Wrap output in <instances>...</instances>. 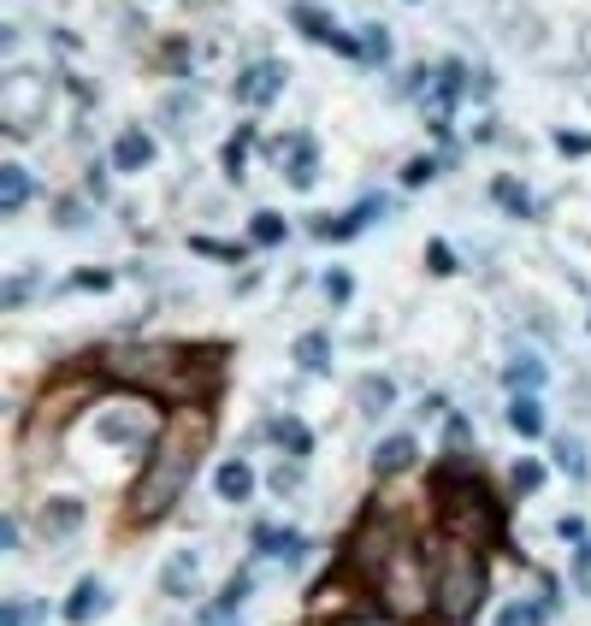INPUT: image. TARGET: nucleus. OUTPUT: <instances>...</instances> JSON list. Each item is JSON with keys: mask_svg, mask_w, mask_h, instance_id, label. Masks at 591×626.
I'll return each instance as SVG.
<instances>
[{"mask_svg": "<svg viewBox=\"0 0 591 626\" xmlns=\"http://www.w3.org/2000/svg\"><path fill=\"white\" fill-rule=\"evenodd\" d=\"M48 119V77L42 71H6L0 77V125L6 136H30Z\"/></svg>", "mask_w": 591, "mask_h": 626, "instance_id": "obj_6", "label": "nucleus"}, {"mask_svg": "<svg viewBox=\"0 0 591 626\" xmlns=\"http://www.w3.org/2000/svg\"><path fill=\"white\" fill-rule=\"evenodd\" d=\"M491 12L503 18V42L509 48H538L544 42V24H538L532 6H521V0H491Z\"/></svg>", "mask_w": 591, "mask_h": 626, "instance_id": "obj_12", "label": "nucleus"}, {"mask_svg": "<svg viewBox=\"0 0 591 626\" xmlns=\"http://www.w3.org/2000/svg\"><path fill=\"white\" fill-rule=\"evenodd\" d=\"M95 438L107 443H154V408L148 402H119L113 414H95Z\"/></svg>", "mask_w": 591, "mask_h": 626, "instance_id": "obj_7", "label": "nucleus"}, {"mask_svg": "<svg viewBox=\"0 0 591 626\" xmlns=\"http://www.w3.org/2000/svg\"><path fill=\"white\" fill-rule=\"evenodd\" d=\"M249 148H255V125H243L231 142H225V172H231V178H243V166H249Z\"/></svg>", "mask_w": 591, "mask_h": 626, "instance_id": "obj_27", "label": "nucleus"}, {"mask_svg": "<svg viewBox=\"0 0 591 626\" xmlns=\"http://www.w3.org/2000/svg\"><path fill=\"white\" fill-rule=\"evenodd\" d=\"M249 497H255V467L237 455V461L219 467V502H249Z\"/></svg>", "mask_w": 591, "mask_h": 626, "instance_id": "obj_19", "label": "nucleus"}, {"mask_svg": "<svg viewBox=\"0 0 591 626\" xmlns=\"http://www.w3.org/2000/svg\"><path fill=\"white\" fill-rule=\"evenodd\" d=\"M479 603H485V562H479V544L450 538V544L438 550V567H432V615L461 626V621L479 615Z\"/></svg>", "mask_w": 591, "mask_h": 626, "instance_id": "obj_2", "label": "nucleus"}, {"mask_svg": "<svg viewBox=\"0 0 591 626\" xmlns=\"http://www.w3.org/2000/svg\"><path fill=\"white\" fill-rule=\"evenodd\" d=\"M544 485V467L538 461H515V491H538Z\"/></svg>", "mask_w": 591, "mask_h": 626, "instance_id": "obj_36", "label": "nucleus"}, {"mask_svg": "<svg viewBox=\"0 0 591 626\" xmlns=\"http://www.w3.org/2000/svg\"><path fill=\"white\" fill-rule=\"evenodd\" d=\"M385 213H391V201H385V195H367V201H361V207H349L343 219H320V225H314V237H320V243H343V237L367 231V225H373V219H385Z\"/></svg>", "mask_w": 591, "mask_h": 626, "instance_id": "obj_11", "label": "nucleus"}, {"mask_svg": "<svg viewBox=\"0 0 591 626\" xmlns=\"http://www.w3.org/2000/svg\"><path fill=\"white\" fill-rule=\"evenodd\" d=\"M42 603H24V597H12V603H0V626H42Z\"/></svg>", "mask_w": 591, "mask_h": 626, "instance_id": "obj_29", "label": "nucleus"}, {"mask_svg": "<svg viewBox=\"0 0 591 626\" xmlns=\"http://www.w3.org/2000/svg\"><path fill=\"white\" fill-rule=\"evenodd\" d=\"M249 237H255L261 249H272V243H284V219H278V213H255V225H249Z\"/></svg>", "mask_w": 591, "mask_h": 626, "instance_id": "obj_32", "label": "nucleus"}, {"mask_svg": "<svg viewBox=\"0 0 591 626\" xmlns=\"http://www.w3.org/2000/svg\"><path fill=\"white\" fill-rule=\"evenodd\" d=\"M509 432L544 438V402H538V390H515V402H509Z\"/></svg>", "mask_w": 591, "mask_h": 626, "instance_id": "obj_17", "label": "nucleus"}, {"mask_svg": "<svg viewBox=\"0 0 591 626\" xmlns=\"http://www.w3.org/2000/svg\"><path fill=\"white\" fill-rule=\"evenodd\" d=\"M101 609H107V585L101 579H77V591H71V603H66V621L83 626L89 615H101Z\"/></svg>", "mask_w": 591, "mask_h": 626, "instance_id": "obj_20", "label": "nucleus"}, {"mask_svg": "<svg viewBox=\"0 0 591 626\" xmlns=\"http://www.w3.org/2000/svg\"><path fill=\"white\" fill-rule=\"evenodd\" d=\"M255 550H261V556H278L284 567H296L308 556V538H302L296 526H255Z\"/></svg>", "mask_w": 591, "mask_h": 626, "instance_id": "obj_13", "label": "nucleus"}, {"mask_svg": "<svg viewBox=\"0 0 591 626\" xmlns=\"http://www.w3.org/2000/svg\"><path fill=\"white\" fill-rule=\"evenodd\" d=\"M556 467H562L568 479H580V473H586V449L574 438H556Z\"/></svg>", "mask_w": 591, "mask_h": 626, "instance_id": "obj_31", "label": "nucleus"}, {"mask_svg": "<svg viewBox=\"0 0 591 626\" xmlns=\"http://www.w3.org/2000/svg\"><path fill=\"white\" fill-rule=\"evenodd\" d=\"M438 497H444L450 538H467V544H497L503 538V508L491 502V491L479 479H461V467L438 473Z\"/></svg>", "mask_w": 591, "mask_h": 626, "instance_id": "obj_3", "label": "nucleus"}, {"mask_svg": "<svg viewBox=\"0 0 591 626\" xmlns=\"http://www.w3.org/2000/svg\"><path fill=\"white\" fill-rule=\"evenodd\" d=\"M154 160V136L148 130H119V142H113V166L119 172H142Z\"/></svg>", "mask_w": 591, "mask_h": 626, "instance_id": "obj_16", "label": "nucleus"}, {"mask_svg": "<svg viewBox=\"0 0 591 626\" xmlns=\"http://www.w3.org/2000/svg\"><path fill=\"white\" fill-rule=\"evenodd\" d=\"M290 24L308 36V42H326V48H337V54H361V36H343L337 24H331V12H320V6H290Z\"/></svg>", "mask_w": 591, "mask_h": 626, "instance_id": "obj_10", "label": "nucleus"}, {"mask_svg": "<svg viewBox=\"0 0 591 626\" xmlns=\"http://www.w3.org/2000/svg\"><path fill=\"white\" fill-rule=\"evenodd\" d=\"M337 626H396V621H379V615H361V621H337Z\"/></svg>", "mask_w": 591, "mask_h": 626, "instance_id": "obj_45", "label": "nucleus"}, {"mask_svg": "<svg viewBox=\"0 0 591 626\" xmlns=\"http://www.w3.org/2000/svg\"><path fill=\"white\" fill-rule=\"evenodd\" d=\"M296 485H302V461H296V467H278V473H272V491H278V497H284V491H296Z\"/></svg>", "mask_w": 591, "mask_h": 626, "instance_id": "obj_39", "label": "nucleus"}, {"mask_svg": "<svg viewBox=\"0 0 591 626\" xmlns=\"http://www.w3.org/2000/svg\"><path fill=\"white\" fill-rule=\"evenodd\" d=\"M207 443H213V414H207L201 402H184V408L160 426V438L148 443L142 479H136V491H131L136 526H154V520H166V514L184 502L201 455H207Z\"/></svg>", "mask_w": 591, "mask_h": 626, "instance_id": "obj_1", "label": "nucleus"}, {"mask_svg": "<svg viewBox=\"0 0 591 626\" xmlns=\"http://www.w3.org/2000/svg\"><path fill=\"white\" fill-rule=\"evenodd\" d=\"M326 296H331V302H349V296H355L349 272H326Z\"/></svg>", "mask_w": 591, "mask_h": 626, "instance_id": "obj_38", "label": "nucleus"}, {"mask_svg": "<svg viewBox=\"0 0 591 626\" xmlns=\"http://www.w3.org/2000/svg\"><path fill=\"white\" fill-rule=\"evenodd\" d=\"M503 378H509V390H538V384H544V361H538V355H515Z\"/></svg>", "mask_w": 591, "mask_h": 626, "instance_id": "obj_25", "label": "nucleus"}, {"mask_svg": "<svg viewBox=\"0 0 591 626\" xmlns=\"http://www.w3.org/2000/svg\"><path fill=\"white\" fill-rule=\"evenodd\" d=\"M30 201V172L24 166H0V213H18Z\"/></svg>", "mask_w": 591, "mask_h": 626, "instance_id": "obj_24", "label": "nucleus"}, {"mask_svg": "<svg viewBox=\"0 0 591 626\" xmlns=\"http://www.w3.org/2000/svg\"><path fill=\"white\" fill-rule=\"evenodd\" d=\"M24 296H30V278H12V284H6V290H0V302H6V308H18V302H24Z\"/></svg>", "mask_w": 591, "mask_h": 626, "instance_id": "obj_43", "label": "nucleus"}, {"mask_svg": "<svg viewBox=\"0 0 591 626\" xmlns=\"http://www.w3.org/2000/svg\"><path fill=\"white\" fill-rule=\"evenodd\" d=\"M0 550H18V520H12V514L0 520Z\"/></svg>", "mask_w": 591, "mask_h": 626, "instance_id": "obj_44", "label": "nucleus"}, {"mask_svg": "<svg viewBox=\"0 0 591 626\" xmlns=\"http://www.w3.org/2000/svg\"><path fill=\"white\" fill-rule=\"evenodd\" d=\"M556 532H562V538H574V544H586V520H580V514H562V520H556Z\"/></svg>", "mask_w": 591, "mask_h": 626, "instance_id": "obj_41", "label": "nucleus"}, {"mask_svg": "<svg viewBox=\"0 0 591 626\" xmlns=\"http://www.w3.org/2000/svg\"><path fill=\"white\" fill-rule=\"evenodd\" d=\"M544 615H550V603H509L497 626H544Z\"/></svg>", "mask_w": 591, "mask_h": 626, "instance_id": "obj_30", "label": "nucleus"}, {"mask_svg": "<svg viewBox=\"0 0 591 626\" xmlns=\"http://www.w3.org/2000/svg\"><path fill=\"white\" fill-rule=\"evenodd\" d=\"M36 526H42V538H71V532L83 526V502H77V497H54V502H42Z\"/></svg>", "mask_w": 591, "mask_h": 626, "instance_id": "obj_14", "label": "nucleus"}, {"mask_svg": "<svg viewBox=\"0 0 591 626\" xmlns=\"http://www.w3.org/2000/svg\"><path fill=\"white\" fill-rule=\"evenodd\" d=\"M426 272H432V278H450V272H456V249H450V243H426Z\"/></svg>", "mask_w": 591, "mask_h": 626, "instance_id": "obj_33", "label": "nucleus"}, {"mask_svg": "<svg viewBox=\"0 0 591 626\" xmlns=\"http://www.w3.org/2000/svg\"><path fill=\"white\" fill-rule=\"evenodd\" d=\"M361 60L367 65L391 60V30H385V24H367V30H361Z\"/></svg>", "mask_w": 591, "mask_h": 626, "instance_id": "obj_28", "label": "nucleus"}, {"mask_svg": "<svg viewBox=\"0 0 591 626\" xmlns=\"http://www.w3.org/2000/svg\"><path fill=\"white\" fill-rule=\"evenodd\" d=\"M556 148H562V154H591V136H580V130H556Z\"/></svg>", "mask_w": 591, "mask_h": 626, "instance_id": "obj_37", "label": "nucleus"}, {"mask_svg": "<svg viewBox=\"0 0 591 626\" xmlns=\"http://www.w3.org/2000/svg\"><path fill=\"white\" fill-rule=\"evenodd\" d=\"M196 573H201V562L190 550H178V556L166 562V573H160V591H166V597H196Z\"/></svg>", "mask_w": 591, "mask_h": 626, "instance_id": "obj_18", "label": "nucleus"}, {"mask_svg": "<svg viewBox=\"0 0 591 626\" xmlns=\"http://www.w3.org/2000/svg\"><path fill=\"white\" fill-rule=\"evenodd\" d=\"M414 455H420V443L408 438V432H396V438H385L373 449V473H379V479H396V473L414 467Z\"/></svg>", "mask_w": 591, "mask_h": 626, "instance_id": "obj_15", "label": "nucleus"}, {"mask_svg": "<svg viewBox=\"0 0 591 626\" xmlns=\"http://www.w3.org/2000/svg\"><path fill=\"white\" fill-rule=\"evenodd\" d=\"M101 373L119 378V384H142V390H154V396L184 402L190 349H160V343H148V349H113V355H101Z\"/></svg>", "mask_w": 591, "mask_h": 626, "instance_id": "obj_4", "label": "nucleus"}, {"mask_svg": "<svg viewBox=\"0 0 591 626\" xmlns=\"http://www.w3.org/2000/svg\"><path fill=\"white\" fill-rule=\"evenodd\" d=\"M272 438H278V449H290V461H308V455H314V432H308L296 414H278V420H272Z\"/></svg>", "mask_w": 591, "mask_h": 626, "instance_id": "obj_21", "label": "nucleus"}, {"mask_svg": "<svg viewBox=\"0 0 591 626\" xmlns=\"http://www.w3.org/2000/svg\"><path fill=\"white\" fill-rule=\"evenodd\" d=\"M278 160H284L290 189H314V184H320V148H314V136H308V130H296L290 142H278Z\"/></svg>", "mask_w": 591, "mask_h": 626, "instance_id": "obj_9", "label": "nucleus"}, {"mask_svg": "<svg viewBox=\"0 0 591 626\" xmlns=\"http://www.w3.org/2000/svg\"><path fill=\"white\" fill-rule=\"evenodd\" d=\"M355 402H361V414H367V420H379V414L396 402V384H391V378H379V373H367L361 384H355Z\"/></svg>", "mask_w": 591, "mask_h": 626, "instance_id": "obj_22", "label": "nucleus"}, {"mask_svg": "<svg viewBox=\"0 0 591 626\" xmlns=\"http://www.w3.org/2000/svg\"><path fill=\"white\" fill-rule=\"evenodd\" d=\"M296 367H302V373H326L331 367V331H302V337H296Z\"/></svg>", "mask_w": 591, "mask_h": 626, "instance_id": "obj_23", "label": "nucleus"}, {"mask_svg": "<svg viewBox=\"0 0 591 626\" xmlns=\"http://www.w3.org/2000/svg\"><path fill=\"white\" fill-rule=\"evenodd\" d=\"M284 77H290V71H284L278 60H255V65H243V71H237L231 95H237L243 107H266V101H278V95H284Z\"/></svg>", "mask_w": 591, "mask_h": 626, "instance_id": "obj_8", "label": "nucleus"}, {"mask_svg": "<svg viewBox=\"0 0 591 626\" xmlns=\"http://www.w3.org/2000/svg\"><path fill=\"white\" fill-rule=\"evenodd\" d=\"M586 54H591V30H586Z\"/></svg>", "mask_w": 591, "mask_h": 626, "instance_id": "obj_46", "label": "nucleus"}, {"mask_svg": "<svg viewBox=\"0 0 591 626\" xmlns=\"http://www.w3.org/2000/svg\"><path fill=\"white\" fill-rule=\"evenodd\" d=\"M60 225H66V231H83L89 219H83V207H77V201H60Z\"/></svg>", "mask_w": 591, "mask_h": 626, "instance_id": "obj_42", "label": "nucleus"}, {"mask_svg": "<svg viewBox=\"0 0 591 626\" xmlns=\"http://www.w3.org/2000/svg\"><path fill=\"white\" fill-rule=\"evenodd\" d=\"M491 195H497V207H503V213H515V219H526V213H532V195H526L515 178H497V184H491Z\"/></svg>", "mask_w": 591, "mask_h": 626, "instance_id": "obj_26", "label": "nucleus"}, {"mask_svg": "<svg viewBox=\"0 0 591 626\" xmlns=\"http://www.w3.org/2000/svg\"><path fill=\"white\" fill-rule=\"evenodd\" d=\"M432 178H438V160H426V154H414L402 166V184H432Z\"/></svg>", "mask_w": 591, "mask_h": 626, "instance_id": "obj_35", "label": "nucleus"}, {"mask_svg": "<svg viewBox=\"0 0 591 626\" xmlns=\"http://www.w3.org/2000/svg\"><path fill=\"white\" fill-rule=\"evenodd\" d=\"M373 591L385 597L391 615H426V609H432V573H426V556L402 538L391 556H385V567L373 573Z\"/></svg>", "mask_w": 591, "mask_h": 626, "instance_id": "obj_5", "label": "nucleus"}, {"mask_svg": "<svg viewBox=\"0 0 591 626\" xmlns=\"http://www.w3.org/2000/svg\"><path fill=\"white\" fill-rule=\"evenodd\" d=\"M190 249H196V254H213V260H237V266H243V243H213V237H190Z\"/></svg>", "mask_w": 591, "mask_h": 626, "instance_id": "obj_34", "label": "nucleus"}, {"mask_svg": "<svg viewBox=\"0 0 591 626\" xmlns=\"http://www.w3.org/2000/svg\"><path fill=\"white\" fill-rule=\"evenodd\" d=\"M113 284V272H77L71 278V290H107Z\"/></svg>", "mask_w": 591, "mask_h": 626, "instance_id": "obj_40", "label": "nucleus"}]
</instances>
